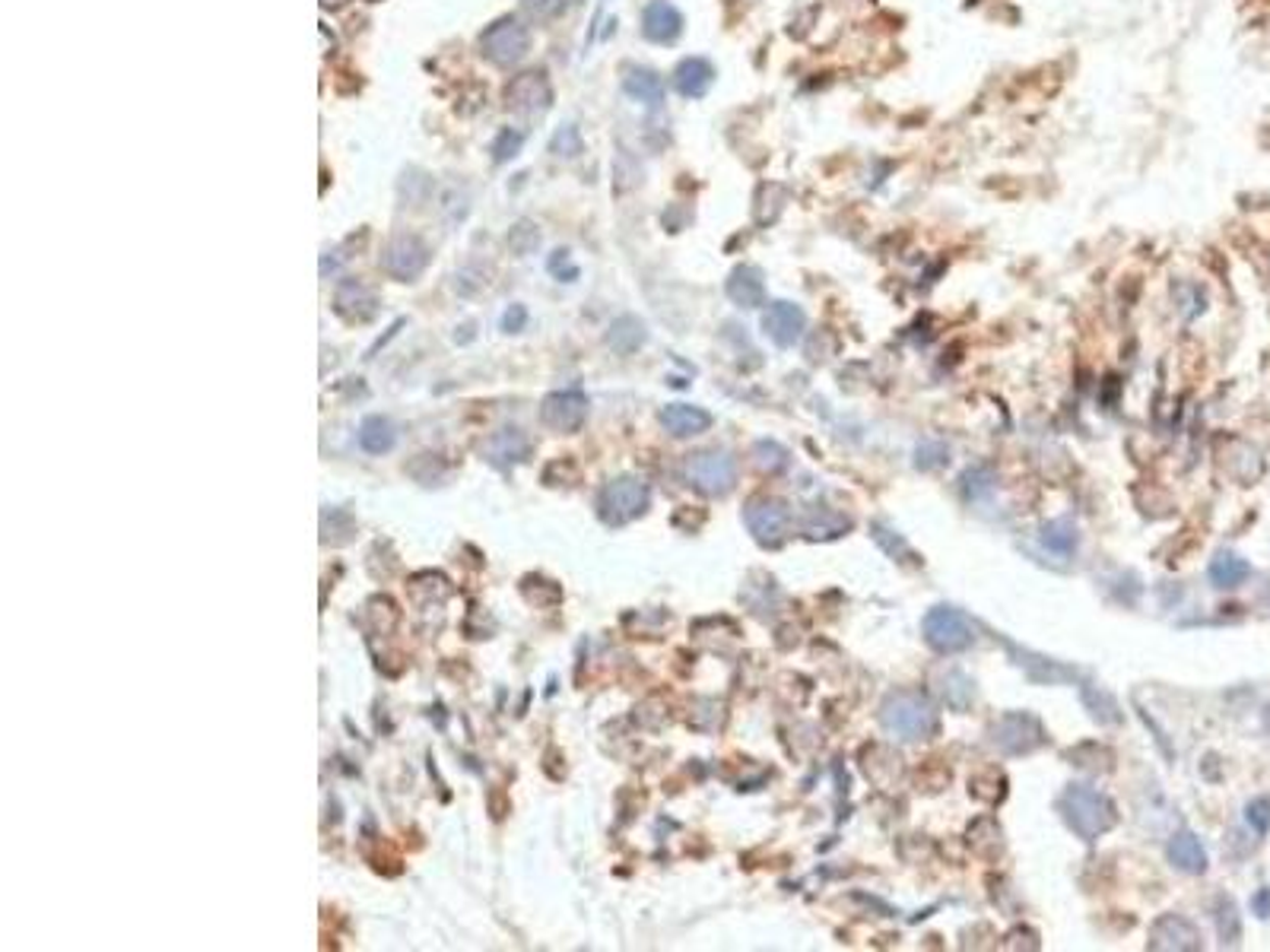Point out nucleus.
I'll return each instance as SVG.
<instances>
[{
	"mask_svg": "<svg viewBox=\"0 0 1270 952\" xmlns=\"http://www.w3.org/2000/svg\"><path fill=\"white\" fill-rule=\"evenodd\" d=\"M1058 810H1061L1067 829L1077 832L1083 842H1095L1100 835H1106L1118 822L1115 803L1103 791L1086 788V785L1067 788L1058 800Z\"/></svg>",
	"mask_w": 1270,
	"mask_h": 952,
	"instance_id": "obj_1",
	"label": "nucleus"
},
{
	"mask_svg": "<svg viewBox=\"0 0 1270 952\" xmlns=\"http://www.w3.org/2000/svg\"><path fill=\"white\" fill-rule=\"evenodd\" d=\"M880 724L899 740H928L937 731V711L928 696L899 689L880 705Z\"/></svg>",
	"mask_w": 1270,
	"mask_h": 952,
	"instance_id": "obj_2",
	"label": "nucleus"
},
{
	"mask_svg": "<svg viewBox=\"0 0 1270 952\" xmlns=\"http://www.w3.org/2000/svg\"><path fill=\"white\" fill-rule=\"evenodd\" d=\"M648 505H651V489L639 477H617L610 483H603V489L597 493V514H600V521L610 528H623L635 521V517H642Z\"/></svg>",
	"mask_w": 1270,
	"mask_h": 952,
	"instance_id": "obj_3",
	"label": "nucleus"
},
{
	"mask_svg": "<svg viewBox=\"0 0 1270 952\" xmlns=\"http://www.w3.org/2000/svg\"><path fill=\"white\" fill-rule=\"evenodd\" d=\"M683 477L696 493L709 499L728 496L737 486V460L728 451H696L683 460Z\"/></svg>",
	"mask_w": 1270,
	"mask_h": 952,
	"instance_id": "obj_4",
	"label": "nucleus"
},
{
	"mask_svg": "<svg viewBox=\"0 0 1270 952\" xmlns=\"http://www.w3.org/2000/svg\"><path fill=\"white\" fill-rule=\"evenodd\" d=\"M528 48H531V33H528V26L515 16L496 19L493 26H486L480 36V54L493 67H502V70L522 64Z\"/></svg>",
	"mask_w": 1270,
	"mask_h": 952,
	"instance_id": "obj_5",
	"label": "nucleus"
},
{
	"mask_svg": "<svg viewBox=\"0 0 1270 952\" xmlns=\"http://www.w3.org/2000/svg\"><path fill=\"white\" fill-rule=\"evenodd\" d=\"M921 629H925V642L937 654H960V651L972 648V642H975L972 622L960 610H952V607H934V610H928V616H925V622H921Z\"/></svg>",
	"mask_w": 1270,
	"mask_h": 952,
	"instance_id": "obj_6",
	"label": "nucleus"
},
{
	"mask_svg": "<svg viewBox=\"0 0 1270 952\" xmlns=\"http://www.w3.org/2000/svg\"><path fill=\"white\" fill-rule=\"evenodd\" d=\"M991 743L1007 756H1026L1045 743L1042 720L1029 711H1010L991 728Z\"/></svg>",
	"mask_w": 1270,
	"mask_h": 952,
	"instance_id": "obj_7",
	"label": "nucleus"
},
{
	"mask_svg": "<svg viewBox=\"0 0 1270 952\" xmlns=\"http://www.w3.org/2000/svg\"><path fill=\"white\" fill-rule=\"evenodd\" d=\"M429 264V248L420 236L400 233L391 236L382 248V270L397 283H413Z\"/></svg>",
	"mask_w": 1270,
	"mask_h": 952,
	"instance_id": "obj_8",
	"label": "nucleus"
},
{
	"mask_svg": "<svg viewBox=\"0 0 1270 952\" xmlns=\"http://www.w3.org/2000/svg\"><path fill=\"white\" fill-rule=\"evenodd\" d=\"M743 521H746V531L753 534V540H756V543H763V546H778V543H785V540H788V531H791V511H788V505H785L782 499L760 496V499H753V502L746 505V511H743Z\"/></svg>",
	"mask_w": 1270,
	"mask_h": 952,
	"instance_id": "obj_9",
	"label": "nucleus"
},
{
	"mask_svg": "<svg viewBox=\"0 0 1270 952\" xmlns=\"http://www.w3.org/2000/svg\"><path fill=\"white\" fill-rule=\"evenodd\" d=\"M505 105L522 114H543L553 105V86L543 70H525L505 83Z\"/></svg>",
	"mask_w": 1270,
	"mask_h": 952,
	"instance_id": "obj_10",
	"label": "nucleus"
},
{
	"mask_svg": "<svg viewBox=\"0 0 1270 952\" xmlns=\"http://www.w3.org/2000/svg\"><path fill=\"white\" fill-rule=\"evenodd\" d=\"M588 397L582 391H556L546 394L540 403V419L543 425H550L553 432H563V436H575L585 419H588Z\"/></svg>",
	"mask_w": 1270,
	"mask_h": 952,
	"instance_id": "obj_11",
	"label": "nucleus"
},
{
	"mask_svg": "<svg viewBox=\"0 0 1270 952\" xmlns=\"http://www.w3.org/2000/svg\"><path fill=\"white\" fill-rule=\"evenodd\" d=\"M803 331H807V314L794 302H772L763 311V334L775 346H782V350H788V346L800 343Z\"/></svg>",
	"mask_w": 1270,
	"mask_h": 952,
	"instance_id": "obj_12",
	"label": "nucleus"
},
{
	"mask_svg": "<svg viewBox=\"0 0 1270 952\" xmlns=\"http://www.w3.org/2000/svg\"><path fill=\"white\" fill-rule=\"evenodd\" d=\"M334 311L350 324H365L379 311V299L359 280H343L334 290Z\"/></svg>",
	"mask_w": 1270,
	"mask_h": 952,
	"instance_id": "obj_13",
	"label": "nucleus"
},
{
	"mask_svg": "<svg viewBox=\"0 0 1270 952\" xmlns=\"http://www.w3.org/2000/svg\"><path fill=\"white\" fill-rule=\"evenodd\" d=\"M531 454V442H528V436L522 429H499V432H493V436H489L486 442H483V457L489 460V464H493L496 470H511L515 464H522V460Z\"/></svg>",
	"mask_w": 1270,
	"mask_h": 952,
	"instance_id": "obj_14",
	"label": "nucleus"
},
{
	"mask_svg": "<svg viewBox=\"0 0 1270 952\" xmlns=\"http://www.w3.org/2000/svg\"><path fill=\"white\" fill-rule=\"evenodd\" d=\"M1201 934L1191 920H1185L1181 914H1163L1157 924L1150 928V949H1201Z\"/></svg>",
	"mask_w": 1270,
	"mask_h": 952,
	"instance_id": "obj_15",
	"label": "nucleus"
},
{
	"mask_svg": "<svg viewBox=\"0 0 1270 952\" xmlns=\"http://www.w3.org/2000/svg\"><path fill=\"white\" fill-rule=\"evenodd\" d=\"M683 33V16L668 0H651L642 13V36L654 45H671Z\"/></svg>",
	"mask_w": 1270,
	"mask_h": 952,
	"instance_id": "obj_16",
	"label": "nucleus"
},
{
	"mask_svg": "<svg viewBox=\"0 0 1270 952\" xmlns=\"http://www.w3.org/2000/svg\"><path fill=\"white\" fill-rule=\"evenodd\" d=\"M661 425L668 429L674 439H692V436H702L712 425V413L702 407H692V403H668V407L661 410Z\"/></svg>",
	"mask_w": 1270,
	"mask_h": 952,
	"instance_id": "obj_17",
	"label": "nucleus"
},
{
	"mask_svg": "<svg viewBox=\"0 0 1270 952\" xmlns=\"http://www.w3.org/2000/svg\"><path fill=\"white\" fill-rule=\"evenodd\" d=\"M728 299L740 308H760L766 305V283H763V270L740 264L731 270L728 277Z\"/></svg>",
	"mask_w": 1270,
	"mask_h": 952,
	"instance_id": "obj_18",
	"label": "nucleus"
},
{
	"mask_svg": "<svg viewBox=\"0 0 1270 952\" xmlns=\"http://www.w3.org/2000/svg\"><path fill=\"white\" fill-rule=\"evenodd\" d=\"M712 83H715V67L705 57H686L674 70V86L686 99H702L712 90Z\"/></svg>",
	"mask_w": 1270,
	"mask_h": 952,
	"instance_id": "obj_19",
	"label": "nucleus"
},
{
	"mask_svg": "<svg viewBox=\"0 0 1270 952\" xmlns=\"http://www.w3.org/2000/svg\"><path fill=\"white\" fill-rule=\"evenodd\" d=\"M1169 860H1172V867H1178L1181 873H1191V876H1198V873L1207 870V851H1204V845H1201V839H1198L1194 832H1178V835H1172V842H1169Z\"/></svg>",
	"mask_w": 1270,
	"mask_h": 952,
	"instance_id": "obj_20",
	"label": "nucleus"
},
{
	"mask_svg": "<svg viewBox=\"0 0 1270 952\" xmlns=\"http://www.w3.org/2000/svg\"><path fill=\"white\" fill-rule=\"evenodd\" d=\"M623 90H626L629 99L642 102V105H651V108L664 102V80L651 67H626V73H623Z\"/></svg>",
	"mask_w": 1270,
	"mask_h": 952,
	"instance_id": "obj_21",
	"label": "nucleus"
},
{
	"mask_svg": "<svg viewBox=\"0 0 1270 952\" xmlns=\"http://www.w3.org/2000/svg\"><path fill=\"white\" fill-rule=\"evenodd\" d=\"M645 340H648V331L635 314L617 317V321L607 328V337H603V343H607L610 350L620 353V356H632L635 350H642Z\"/></svg>",
	"mask_w": 1270,
	"mask_h": 952,
	"instance_id": "obj_22",
	"label": "nucleus"
},
{
	"mask_svg": "<svg viewBox=\"0 0 1270 952\" xmlns=\"http://www.w3.org/2000/svg\"><path fill=\"white\" fill-rule=\"evenodd\" d=\"M356 439H359V448L369 454H388L397 442V429L388 416H365Z\"/></svg>",
	"mask_w": 1270,
	"mask_h": 952,
	"instance_id": "obj_23",
	"label": "nucleus"
},
{
	"mask_svg": "<svg viewBox=\"0 0 1270 952\" xmlns=\"http://www.w3.org/2000/svg\"><path fill=\"white\" fill-rule=\"evenodd\" d=\"M1010 651H1014V657H1017V663L1020 667L1035 680V683H1067V680H1074V670L1071 667H1061L1058 660H1048V657H1038V654H1029V651H1020L1017 645H1010Z\"/></svg>",
	"mask_w": 1270,
	"mask_h": 952,
	"instance_id": "obj_24",
	"label": "nucleus"
},
{
	"mask_svg": "<svg viewBox=\"0 0 1270 952\" xmlns=\"http://www.w3.org/2000/svg\"><path fill=\"white\" fill-rule=\"evenodd\" d=\"M1252 574V565L1235 556V553H1217V559L1210 562V582L1217 588H1238Z\"/></svg>",
	"mask_w": 1270,
	"mask_h": 952,
	"instance_id": "obj_25",
	"label": "nucleus"
},
{
	"mask_svg": "<svg viewBox=\"0 0 1270 952\" xmlns=\"http://www.w3.org/2000/svg\"><path fill=\"white\" fill-rule=\"evenodd\" d=\"M940 683H943V686H940V692H943V699H946V705H949V708L966 711V708L972 705V699H975V686H972V680H969L963 670H946Z\"/></svg>",
	"mask_w": 1270,
	"mask_h": 952,
	"instance_id": "obj_26",
	"label": "nucleus"
},
{
	"mask_svg": "<svg viewBox=\"0 0 1270 952\" xmlns=\"http://www.w3.org/2000/svg\"><path fill=\"white\" fill-rule=\"evenodd\" d=\"M1042 543L1061 556H1071L1077 550V528L1071 521H1048L1042 528Z\"/></svg>",
	"mask_w": 1270,
	"mask_h": 952,
	"instance_id": "obj_27",
	"label": "nucleus"
},
{
	"mask_svg": "<svg viewBox=\"0 0 1270 952\" xmlns=\"http://www.w3.org/2000/svg\"><path fill=\"white\" fill-rule=\"evenodd\" d=\"M505 245H508V251H511V254H518V257H528V254H534V251L540 248V229H537L534 222H528V219L515 222V226L508 229V236H505Z\"/></svg>",
	"mask_w": 1270,
	"mask_h": 952,
	"instance_id": "obj_28",
	"label": "nucleus"
},
{
	"mask_svg": "<svg viewBox=\"0 0 1270 952\" xmlns=\"http://www.w3.org/2000/svg\"><path fill=\"white\" fill-rule=\"evenodd\" d=\"M582 150H585V140L575 124H563L550 140V153L559 159H575V156H582Z\"/></svg>",
	"mask_w": 1270,
	"mask_h": 952,
	"instance_id": "obj_29",
	"label": "nucleus"
},
{
	"mask_svg": "<svg viewBox=\"0 0 1270 952\" xmlns=\"http://www.w3.org/2000/svg\"><path fill=\"white\" fill-rule=\"evenodd\" d=\"M522 147H525V134H522V131H515V128H505V131H499V134H496V140H493V147H489V153H493V162H496V165H502V162H511L518 153H522Z\"/></svg>",
	"mask_w": 1270,
	"mask_h": 952,
	"instance_id": "obj_30",
	"label": "nucleus"
},
{
	"mask_svg": "<svg viewBox=\"0 0 1270 952\" xmlns=\"http://www.w3.org/2000/svg\"><path fill=\"white\" fill-rule=\"evenodd\" d=\"M753 457H756V467L766 470V473H778V470L788 467V451L778 442H760L753 448Z\"/></svg>",
	"mask_w": 1270,
	"mask_h": 952,
	"instance_id": "obj_31",
	"label": "nucleus"
},
{
	"mask_svg": "<svg viewBox=\"0 0 1270 952\" xmlns=\"http://www.w3.org/2000/svg\"><path fill=\"white\" fill-rule=\"evenodd\" d=\"M429 191H432V182H429V176H423L420 168H410V171H403V182H400V194H403V200H410V207H420V204H426V197H429Z\"/></svg>",
	"mask_w": 1270,
	"mask_h": 952,
	"instance_id": "obj_32",
	"label": "nucleus"
},
{
	"mask_svg": "<svg viewBox=\"0 0 1270 952\" xmlns=\"http://www.w3.org/2000/svg\"><path fill=\"white\" fill-rule=\"evenodd\" d=\"M1217 928H1220L1223 943H1235L1238 934H1242V928H1238V911L1229 899H1223L1220 908H1217Z\"/></svg>",
	"mask_w": 1270,
	"mask_h": 952,
	"instance_id": "obj_33",
	"label": "nucleus"
},
{
	"mask_svg": "<svg viewBox=\"0 0 1270 952\" xmlns=\"http://www.w3.org/2000/svg\"><path fill=\"white\" fill-rule=\"evenodd\" d=\"M1245 819H1249V825H1252L1258 835H1264V832L1270 829V800H1267V797L1252 800V803L1245 806Z\"/></svg>",
	"mask_w": 1270,
	"mask_h": 952,
	"instance_id": "obj_34",
	"label": "nucleus"
},
{
	"mask_svg": "<svg viewBox=\"0 0 1270 952\" xmlns=\"http://www.w3.org/2000/svg\"><path fill=\"white\" fill-rule=\"evenodd\" d=\"M528 324V308L525 305H508V311L502 314V331L505 334H522Z\"/></svg>",
	"mask_w": 1270,
	"mask_h": 952,
	"instance_id": "obj_35",
	"label": "nucleus"
},
{
	"mask_svg": "<svg viewBox=\"0 0 1270 952\" xmlns=\"http://www.w3.org/2000/svg\"><path fill=\"white\" fill-rule=\"evenodd\" d=\"M525 7L540 19H553L556 13H563L566 0H525Z\"/></svg>",
	"mask_w": 1270,
	"mask_h": 952,
	"instance_id": "obj_36",
	"label": "nucleus"
},
{
	"mask_svg": "<svg viewBox=\"0 0 1270 952\" xmlns=\"http://www.w3.org/2000/svg\"><path fill=\"white\" fill-rule=\"evenodd\" d=\"M550 273H553V277H559V280H566V283H572L575 277H579V270L569 267V251H566V248H563V251H556V254L550 257Z\"/></svg>",
	"mask_w": 1270,
	"mask_h": 952,
	"instance_id": "obj_37",
	"label": "nucleus"
},
{
	"mask_svg": "<svg viewBox=\"0 0 1270 952\" xmlns=\"http://www.w3.org/2000/svg\"><path fill=\"white\" fill-rule=\"evenodd\" d=\"M1255 911L1261 914V917H1270V892L1267 889H1261L1258 896H1255Z\"/></svg>",
	"mask_w": 1270,
	"mask_h": 952,
	"instance_id": "obj_38",
	"label": "nucleus"
},
{
	"mask_svg": "<svg viewBox=\"0 0 1270 952\" xmlns=\"http://www.w3.org/2000/svg\"><path fill=\"white\" fill-rule=\"evenodd\" d=\"M1264 731H1267V734H1270V705H1267V708H1264Z\"/></svg>",
	"mask_w": 1270,
	"mask_h": 952,
	"instance_id": "obj_39",
	"label": "nucleus"
},
{
	"mask_svg": "<svg viewBox=\"0 0 1270 952\" xmlns=\"http://www.w3.org/2000/svg\"><path fill=\"white\" fill-rule=\"evenodd\" d=\"M369 4H379V0H369Z\"/></svg>",
	"mask_w": 1270,
	"mask_h": 952,
	"instance_id": "obj_40",
	"label": "nucleus"
}]
</instances>
